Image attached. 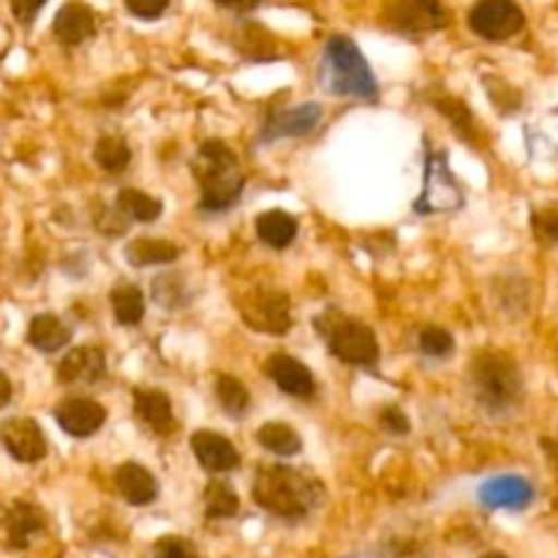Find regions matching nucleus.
I'll return each instance as SVG.
<instances>
[{"label": "nucleus", "instance_id": "obj_1", "mask_svg": "<svg viewBox=\"0 0 558 558\" xmlns=\"http://www.w3.org/2000/svg\"><path fill=\"white\" fill-rule=\"evenodd\" d=\"M325 499V490L308 474L298 472L292 466L270 463L256 472L254 480V501L276 518L300 521L308 515L319 501Z\"/></svg>", "mask_w": 558, "mask_h": 558}, {"label": "nucleus", "instance_id": "obj_2", "mask_svg": "<svg viewBox=\"0 0 558 558\" xmlns=\"http://www.w3.org/2000/svg\"><path fill=\"white\" fill-rule=\"evenodd\" d=\"M191 172H194L196 183H199V207L207 213H221L238 205L240 194H243V169H240L238 156L229 150L227 142L207 140L205 145L196 150L194 161H191Z\"/></svg>", "mask_w": 558, "mask_h": 558}, {"label": "nucleus", "instance_id": "obj_3", "mask_svg": "<svg viewBox=\"0 0 558 558\" xmlns=\"http://www.w3.org/2000/svg\"><path fill=\"white\" fill-rule=\"evenodd\" d=\"M319 85L332 96L365 98V101H374L379 96V82H376L368 60L349 36H332L325 44L319 63Z\"/></svg>", "mask_w": 558, "mask_h": 558}, {"label": "nucleus", "instance_id": "obj_4", "mask_svg": "<svg viewBox=\"0 0 558 558\" xmlns=\"http://www.w3.org/2000/svg\"><path fill=\"white\" fill-rule=\"evenodd\" d=\"M469 381L474 387V396L494 412H507L515 407L523 396V379L518 365L507 354L483 352L472 360Z\"/></svg>", "mask_w": 558, "mask_h": 558}, {"label": "nucleus", "instance_id": "obj_5", "mask_svg": "<svg viewBox=\"0 0 558 558\" xmlns=\"http://www.w3.org/2000/svg\"><path fill=\"white\" fill-rule=\"evenodd\" d=\"M316 330L341 363L360 365V368H374L379 363V341L374 330L360 319H352L341 311H325L316 316Z\"/></svg>", "mask_w": 558, "mask_h": 558}, {"label": "nucleus", "instance_id": "obj_6", "mask_svg": "<svg viewBox=\"0 0 558 558\" xmlns=\"http://www.w3.org/2000/svg\"><path fill=\"white\" fill-rule=\"evenodd\" d=\"M461 207L463 194L456 174L450 172V161H447L445 153H428V158H425L423 194L414 202V213L434 216V213H456Z\"/></svg>", "mask_w": 558, "mask_h": 558}, {"label": "nucleus", "instance_id": "obj_7", "mask_svg": "<svg viewBox=\"0 0 558 558\" xmlns=\"http://www.w3.org/2000/svg\"><path fill=\"white\" fill-rule=\"evenodd\" d=\"M240 314H243L245 325L267 332V336H283L292 327V305H289L287 294L278 289L259 287L248 292L240 303Z\"/></svg>", "mask_w": 558, "mask_h": 558}, {"label": "nucleus", "instance_id": "obj_8", "mask_svg": "<svg viewBox=\"0 0 558 558\" xmlns=\"http://www.w3.org/2000/svg\"><path fill=\"white\" fill-rule=\"evenodd\" d=\"M526 25V14L515 0H477L469 11V27L485 41H507Z\"/></svg>", "mask_w": 558, "mask_h": 558}, {"label": "nucleus", "instance_id": "obj_9", "mask_svg": "<svg viewBox=\"0 0 558 558\" xmlns=\"http://www.w3.org/2000/svg\"><path fill=\"white\" fill-rule=\"evenodd\" d=\"M385 20L401 36H428L447 25V9L441 0H392Z\"/></svg>", "mask_w": 558, "mask_h": 558}, {"label": "nucleus", "instance_id": "obj_10", "mask_svg": "<svg viewBox=\"0 0 558 558\" xmlns=\"http://www.w3.org/2000/svg\"><path fill=\"white\" fill-rule=\"evenodd\" d=\"M47 529V515L31 501H11L0 515V537L11 550H25L36 543Z\"/></svg>", "mask_w": 558, "mask_h": 558}, {"label": "nucleus", "instance_id": "obj_11", "mask_svg": "<svg viewBox=\"0 0 558 558\" xmlns=\"http://www.w3.org/2000/svg\"><path fill=\"white\" fill-rule=\"evenodd\" d=\"M0 441L5 452L20 463H38L47 458V439L36 420L14 417L0 425Z\"/></svg>", "mask_w": 558, "mask_h": 558}, {"label": "nucleus", "instance_id": "obj_12", "mask_svg": "<svg viewBox=\"0 0 558 558\" xmlns=\"http://www.w3.org/2000/svg\"><path fill=\"white\" fill-rule=\"evenodd\" d=\"M54 420L74 439H87L107 423V409L93 398H65L54 409Z\"/></svg>", "mask_w": 558, "mask_h": 558}, {"label": "nucleus", "instance_id": "obj_13", "mask_svg": "<svg viewBox=\"0 0 558 558\" xmlns=\"http://www.w3.org/2000/svg\"><path fill=\"white\" fill-rule=\"evenodd\" d=\"M98 27V16L85 0H69L60 5V11L52 20V33L65 47H80L87 38H93Z\"/></svg>", "mask_w": 558, "mask_h": 558}, {"label": "nucleus", "instance_id": "obj_14", "mask_svg": "<svg viewBox=\"0 0 558 558\" xmlns=\"http://www.w3.org/2000/svg\"><path fill=\"white\" fill-rule=\"evenodd\" d=\"M480 501L490 510H526L534 501V485L518 474H505L480 488Z\"/></svg>", "mask_w": 558, "mask_h": 558}, {"label": "nucleus", "instance_id": "obj_15", "mask_svg": "<svg viewBox=\"0 0 558 558\" xmlns=\"http://www.w3.org/2000/svg\"><path fill=\"white\" fill-rule=\"evenodd\" d=\"M322 120L319 104H300V107L281 109L267 118L265 129H262V142L287 140V136H305L316 129Z\"/></svg>", "mask_w": 558, "mask_h": 558}, {"label": "nucleus", "instance_id": "obj_16", "mask_svg": "<svg viewBox=\"0 0 558 558\" xmlns=\"http://www.w3.org/2000/svg\"><path fill=\"white\" fill-rule=\"evenodd\" d=\"M191 450H194L196 461L213 474H227L240 466V452L227 436L213 434V430H196L191 436Z\"/></svg>", "mask_w": 558, "mask_h": 558}, {"label": "nucleus", "instance_id": "obj_17", "mask_svg": "<svg viewBox=\"0 0 558 558\" xmlns=\"http://www.w3.org/2000/svg\"><path fill=\"white\" fill-rule=\"evenodd\" d=\"M107 376V357L98 347H76L60 360L58 379L63 385H96Z\"/></svg>", "mask_w": 558, "mask_h": 558}, {"label": "nucleus", "instance_id": "obj_18", "mask_svg": "<svg viewBox=\"0 0 558 558\" xmlns=\"http://www.w3.org/2000/svg\"><path fill=\"white\" fill-rule=\"evenodd\" d=\"M267 376L281 387L287 396L294 398H314L316 379L300 360L289 357V354H272L265 363Z\"/></svg>", "mask_w": 558, "mask_h": 558}, {"label": "nucleus", "instance_id": "obj_19", "mask_svg": "<svg viewBox=\"0 0 558 558\" xmlns=\"http://www.w3.org/2000/svg\"><path fill=\"white\" fill-rule=\"evenodd\" d=\"M134 409L136 417H140L147 428L156 430V434H169V430H172L174 412L167 392L156 390V387H140V390H134Z\"/></svg>", "mask_w": 558, "mask_h": 558}, {"label": "nucleus", "instance_id": "obj_20", "mask_svg": "<svg viewBox=\"0 0 558 558\" xmlns=\"http://www.w3.org/2000/svg\"><path fill=\"white\" fill-rule=\"evenodd\" d=\"M114 485H118L120 496L134 507L153 505L158 496L156 477H153L145 466H140V463H123V466H118V472H114Z\"/></svg>", "mask_w": 558, "mask_h": 558}, {"label": "nucleus", "instance_id": "obj_21", "mask_svg": "<svg viewBox=\"0 0 558 558\" xmlns=\"http://www.w3.org/2000/svg\"><path fill=\"white\" fill-rule=\"evenodd\" d=\"M71 330L63 325V319L54 314H38L33 316L31 325H27V343L38 352H60L63 347H69Z\"/></svg>", "mask_w": 558, "mask_h": 558}, {"label": "nucleus", "instance_id": "obj_22", "mask_svg": "<svg viewBox=\"0 0 558 558\" xmlns=\"http://www.w3.org/2000/svg\"><path fill=\"white\" fill-rule=\"evenodd\" d=\"M256 234L265 245L281 251L298 238V218L289 216L287 210H267L256 218Z\"/></svg>", "mask_w": 558, "mask_h": 558}, {"label": "nucleus", "instance_id": "obj_23", "mask_svg": "<svg viewBox=\"0 0 558 558\" xmlns=\"http://www.w3.org/2000/svg\"><path fill=\"white\" fill-rule=\"evenodd\" d=\"M180 256V248L169 240L161 238H136L125 245V259L134 267H150V265H169Z\"/></svg>", "mask_w": 558, "mask_h": 558}, {"label": "nucleus", "instance_id": "obj_24", "mask_svg": "<svg viewBox=\"0 0 558 558\" xmlns=\"http://www.w3.org/2000/svg\"><path fill=\"white\" fill-rule=\"evenodd\" d=\"M256 441H259L267 452L281 458H292L303 450V439H300L298 430L287 423H265L256 430Z\"/></svg>", "mask_w": 558, "mask_h": 558}, {"label": "nucleus", "instance_id": "obj_25", "mask_svg": "<svg viewBox=\"0 0 558 558\" xmlns=\"http://www.w3.org/2000/svg\"><path fill=\"white\" fill-rule=\"evenodd\" d=\"M112 303L114 319L125 327H134L145 319V294L134 287V283H118L109 294Z\"/></svg>", "mask_w": 558, "mask_h": 558}, {"label": "nucleus", "instance_id": "obj_26", "mask_svg": "<svg viewBox=\"0 0 558 558\" xmlns=\"http://www.w3.org/2000/svg\"><path fill=\"white\" fill-rule=\"evenodd\" d=\"M118 207L120 213H123L125 218H134V221L140 223H150L156 221L158 216H161L163 205L161 199H156V196L145 194V191L140 189H123L118 194Z\"/></svg>", "mask_w": 558, "mask_h": 558}, {"label": "nucleus", "instance_id": "obj_27", "mask_svg": "<svg viewBox=\"0 0 558 558\" xmlns=\"http://www.w3.org/2000/svg\"><path fill=\"white\" fill-rule=\"evenodd\" d=\"M240 510V499L232 490V485L223 480H210L205 488V512L210 521H221V518H234Z\"/></svg>", "mask_w": 558, "mask_h": 558}, {"label": "nucleus", "instance_id": "obj_28", "mask_svg": "<svg viewBox=\"0 0 558 558\" xmlns=\"http://www.w3.org/2000/svg\"><path fill=\"white\" fill-rule=\"evenodd\" d=\"M93 156H96V163L104 172L120 174L131 163V147L125 145V140H120V136H101V140L96 142Z\"/></svg>", "mask_w": 558, "mask_h": 558}, {"label": "nucleus", "instance_id": "obj_29", "mask_svg": "<svg viewBox=\"0 0 558 558\" xmlns=\"http://www.w3.org/2000/svg\"><path fill=\"white\" fill-rule=\"evenodd\" d=\"M216 398L223 407V412L232 414V417H240V414H245V409L251 407V396L248 390H245L243 381L227 374L216 379Z\"/></svg>", "mask_w": 558, "mask_h": 558}, {"label": "nucleus", "instance_id": "obj_30", "mask_svg": "<svg viewBox=\"0 0 558 558\" xmlns=\"http://www.w3.org/2000/svg\"><path fill=\"white\" fill-rule=\"evenodd\" d=\"M417 347H420V352H423V354L439 360V357H447V354L456 349V338H452V332L445 330V327L430 325V327H425L423 332H420Z\"/></svg>", "mask_w": 558, "mask_h": 558}, {"label": "nucleus", "instance_id": "obj_31", "mask_svg": "<svg viewBox=\"0 0 558 558\" xmlns=\"http://www.w3.org/2000/svg\"><path fill=\"white\" fill-rule=\"evenodd\" d=\"M153 558H196V548L185 537H161L153 545Z\"/></svg>", "mask_w": 558, "mask_h": 558}, {"label": "nucleus", "instance_id": "obj_32", "mask_svg": "<svg viewBox=\"0 0 558 558\" xmlns=\"http://www.w3.org/2000/svg\"><path fill=\"white\" fill-rule=\"evenodd\" d=\"M534 234L545 243H558V207H543L532 218Z\"/></svg>", "mask_w": 558, "mask_h": 558}, {"label": "nucleus", "instance_id": "obj_33", "mask_svg": "<svg viewBox=\"0 0 558 558\" xmlns=\"http://www.w3.org/2000/svg\"><path fill=\"white\" fill-rule=\"evenodd\" d=\"M123 3L136 20H158L169 9V0H123Z\"/></svg>", "mask_w": 558, "mask_h": 558}, {"label": "nucleus", "instance_id": "obj_34", "mask_svg": "<svg viewBox=\"0 0 558 558\" xmlns=\"http://www.w3.org/2000/svg\"><path fill=\"white\" fill-rule=\"evenodd\" d=\"M379 425L392 436H407L409 434V420L407 414L398 407H385L379 414Z\"/></svg>", "mask_w": 558, "mask_h": 558}, {"label": "nucleus", "instance_id": "obj_35", "mask_svg": "<svg viewBox=\"0 0 558 558\" xmlns=\"http://www.w3.org/2000/svg\"><path fill=\"white\" fill-rule=\"evenodd\" d=\"M436 104H439L441 112H445L447 118L456 123V129H461V131L472 129V114H469V109L463 107L461 101H456V98H439Z\"/></svg>", "mask_w": 558, "mask_h": 558}, {"label": "nucleus", "instance_id": "obj_36", "mask_svg": "<svg viewBox=\"0 0 558 558\" xmlns=\"http://www.w3.org/2000/svg\"><path fill=\"white\" fill-rule=\"evenodd\" d=\"M9 3H11V14L16 16V22L31 25V22L38 16V11L47 5V0H9Z\"/></svg>", "mask_w": 558, "mask_h": 558}, {"label": "nucleus", "instance_id": "obj_37", "mask_svg": "<svg viewBox=\"0 0 558 558\" xmlns=\"http://www.w3.org/2000/svg\"><path fill=\"white\" fill-rule=\"evenodd\" d=\"M216 5H221V9H229V11H254L256 5L262 3V0H213Z\"/></svg>", "mask_w": 558, "mask_h": 558}, {"label": "nucleus", "instance_id": "obj_38", "mask_svg": "<svg viewBox=\"0 0 558 558\" xmlns=\"http://www.w3.org/2000/svg\"><path fill=\"white\" fill-rule=\"evenodd\" d=\"M11 396H14V387H11V379L3 374V371H0V409L9 407Z\"/></svg>", "mask_w": 558, "mask_h": 558}, {"label": "nucleus", "instance_id": "obj_39", "mask_svg": "<svg viewBox=\"0 0 558 558\" xmlns=\"http://www.w3.org/2000/svg\"><path fill=\"white\" fill-rule=\"evenodd\" d=\"M483 558H510V556H505V554H485Z\"/></svg>", "mask_w": 558, "mask_h": 558}]
</instances>
